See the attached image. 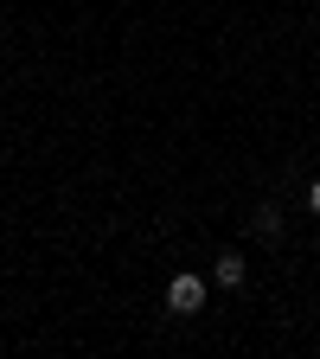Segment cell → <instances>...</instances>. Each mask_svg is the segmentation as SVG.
<instances>
[{"label":"cell","instance_id":"2","mask_svg":"<svg viewBox=\"0 0 320 359\" xmlns=\"http://www.w3.org/2000/svg\"><path fill=\"white\" fill-rule=\"evenodd\" d=\"M244 276H250V263H244L237 250H224V257L211 263V283H218V289H244Z\"/></svg>","mask_w":320,"mask_h":359},{"label":"cell","instance_id":"1","mask_svg":"<svg viewBox=\"0 0 320 359\" xmlns=\"http://www.w3.org/2000/svg\"><path fill=\"white\" fill-rule=\"evenodd\" d=\"M199 308H205V276L179 269V276L167 283V314H199Z\"/></svg>","mask_w":320,"mask_h":359},{"label":"cell","instance_id":"4","mask_svg":"<svg viewBox=\"0 0 320 359\" xmlns=\"http://www.w3.org/2000/svg\"><path fill=\"white\" fill-rule=\"evenodd\" d=\"M307 212H320V180H314V187H307Z\"/></svg>","mask_w":320,"mask_h":359},{"label":"cell","instance_id":"3","mask_svg":"<svg viewBox=\"0 0 320 359\" xmlns=\"http://www.w3.org/2000/svg\"><path fill=\"white\" fill-rule=\"evenodd\" d=\"M250 231H256L263 244H282V205H256V212H250Z\"/></svg>","mask_w":320,"mask_h":359}]
</instances>
